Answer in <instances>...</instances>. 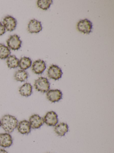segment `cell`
Wrapping results in <instances>:
<instances>
[{
  "label": "cell",
  "mask_w": 114,
  "mask_h": 153,
  "mask_svg": "<svg viewBox=\"0 0 114 153\" xmlns=\"http://www.w3.org/2000/svg\"><path fill=\"white\" fill-rule=\"evenodd\" d=\"M1 126L4 130L8 133H10L16 128L18 126V120L15 116L10 114H5L1 120Z\"/></svg>",
  "instance_id": "1"
},
{
  "label": "cell",
  "mask_w": 114,
  "mask_h": 153,
  "mask_svg": "<svg viewBox=\"0 0 114 153\" xmlns=\"http://www.w3.org/2000/svg\"><path fill=\"white\" fill-rule=\"evenodd\" d=\"M34 86L38 92L45 93L50 89V84L46 78L41 77L35 81Z\"/></svg>",
  "instance_id": "2"
},
{
  "label": "cell",
  "mask_w": 114,
  "mask_h": 153,
  "mask_svg": "<svg viewBox=\"0 0 114 153\" xmlns=\"http://www.w3.org/2000/svg\"><path fill=\"white\" fill-rule=\"evenodd\" d=\"M77 27L78 31L81 33L89 34L91 32L92 23L87 19L80 20L77 23Z\"/></svg>",
  "instance_id": "3"
},
{
  "label": "cell",
  "mask_w": 114,
  "mask_h": 153,
  "mask_svg": "<svg viewBox=\"0 0 114 153\" xmlns=\"http://www.w3.org/2000/svg\"><path fill=\"white\" fill-rule=\"evenodd\" d=\"M61 69L57 65H52L47 71V76L49 78L55 80H58L62 76Z\"/></svg>",
  "instance_id": "4"
},
{
  "label": "cell",
  "mask_w": 114,
  "mask_h": 153,
  "mask_svg": "<svg viewBox=\"0 0 114 153\" xmlns=\"http://www.w3.org/2000/svg\"><path fill=\"white\" fill-rule=\"evenodd\" d=\"M6 42L8 48L13 51L20 49L22 44V42L20 39L19 36L16 34L10 36Z\"/></svg>",
  "instance_id": "5"
},
{
  "label": "cell",
  "mask_w": 114,
  "mask_h": 153,
  "mask_svg": "<svg viewBox=\"0 0 114 153\" xmlns=\"http://www.w3.org/2000/svg\"><path fill=\"white\" fill-rule=\"evenodd\" d=\"M45 123L49 126L54 127L58 122V114L53 111L48 112L43 118Z\"/></svg>",
  "instance_id": "6"
},
{
  "label": "cell",
  "mask_w": 114,
  "mask_h": 153,
  "mask_svg": "<svg viewBox=\"0 0 114 153\" xmlns=\"http://www.w3.org/2000/svg\"><path fill=\"white\" fill-rule=\"evenodd\" d=\"M17 25V20L11 16H7L3 20V25L5 30L9 32H12L15 30Z\"/></svg>",
  "instance_id": "7"
},
{
  "label": "cell",
  "mask_w": 114,
  "mask_h": 153,
  "mask_svg": "<svg viewBox=\"0 0 114 153\" xmlns=\"http://www.w3.org/2000/svg\"><path fill=\"white\" fill-rule=\"evenodd\" d=\"M28 122L31 128L34 129L39 128L44 123L43 118L37 114H34L31 115L29 117Z\"/></svg>",
  "instance_id": "8"
},
{
  "label": "cell",
  "mask_w": 114,
  "mask_h": 153,
  "mask_svg": "<svg viewBox=\"0 0 114 153\" xmlns=\"http://www.w3.org/2000/svg\"><path fill=\"white\" fill-rule=\"evenodd\" d=\"M46 97L50 102L53 103L56 102L62 99V92L58 89L49 90L47 92Z\"/></svg>",
  "instance_id": "9"
},
{
  "label": "cell",
  "mask_w": 114,
  "mask_h": 153,
  "mask_svg": "<svg viewBox=\"0 0 114 153\" xmlns=\"http://www.w3.org/2000/svg\"><path fill=\"white\" fill-rule=\"evenodd\" d=\"M46 69L45 62L42 60L39 59L33 62L32 69L35 74L40 75L43 73Z\"/></svg>",
  "instance_id": "10"
},
{
  "label": "cell",
  "mask_w": 114,
  "mask_h": 153,
  "mask_svg": "<svg viewBox=\"0 0 114 153\" xmlns=\"http://www.w3.org/2000/svg\"><path fill=\"white\" fill-rule=\"evenodd\" d=\"M18 131L22 135H27L31 132V128L28 121L23 120L18 123Z\"/></svg>",
  "instance_id": "11"
},
{
  "label": "cell",
  "mask_w": 114,
  "mask_h": 153,
  "mask_svg": "<svg viewBox=\"0 0 114 153\" xmlns=\"http://www.w3.org/2000/svg\"><path fill=\"white\" fill-rule=\"evenodd\" d=\"M42 29L41 22L35 19L30 20L28 25V30L30 33H37L42 31Z\"/></svg>",
  "instance_id": "12"
},
{
  "label": "cell",
  "mask_w": 114,
  "mask_h": 153,
  "mask_svg": "<svg viewBox=\"0 0 114 153\" xmlns=\"http://www.w3.org/2000/svg\"><path fill=\"white\" fill-rule=\"evenodd\" d=\"M12 144V138L10 133H3L0 134V146L3 148H8Z\"/></svg>",
  "instance_id": "13"
},
{
  "label": "cell",
  "mask_w": 114,
  "mask_h": 153,
  "mask_svg": "<svg viewBox=\"0 0 114 153\" xmlns=\"http://www.w3.org/2000/svg\"><path fill=\"white\" fill-rule=\"evenodd\" d=\"M54 127V131L57 135L60 137H63L68 131V125L65 123H60Z\"/></svg>",
  "instance_id": "14"
},
{
  "label": "cell",
  "mask_w": 114,
  "mask_h": 153,
  "mask_svg": "<svg viewBox=\"0 0 114 153\" xmlns=\"http://www.w3.org/2000/svg\"><path fill=\"white\" fill-rule=\"evenodd\" d=\"M19 92L22 96L26 97L30 96L33 93L32 86L30 83H25L20 88Z\"/></svg>",
  "instance_id": "15"
},
{
  "label": "cell",
  "mask_w": 114,
  "mask_h": 153,
  "mask_svg": "<svg viewBox=\"0 0 114 153\" xmlns=\"http://www.w3.org/2000/svg\"><path fill=\"white\" fill-rule=\"evenodd\" d=\"M6 63L10 68H16L19 66V60L15 55H10L7 58Z\"/></svg>",
  "instance_id": "16"
},
{
  "label": "cell",
  "mask_w": 114,
  "mask_h": 153,
  "mask_svg": "<svg viewBox=\"0 0 114 153\" xmlns=\"http://www.w3.org/2000/svg\"><path fill=\"white\" fill-rule=\"evenodd\" d=\"M32 65V61L28 57H23L20 59L19 63L20 68L22 70H26L30 68Z\"/></svg>",
  "instance_id": "17"
},
{
  "label": "cell",
  "mask_w": 114,
  "mask_h": 153,
  "mask_svg": "<svg viewBox=\"0 0 114 153\" xmlns=\"http://www.w3.org/2000/svg\"><path fill=\"white\" fill-rule=\"evenodd\" d=\"M14 76L15 80L17 81L24 82L27 79L28 77V74L25 71L20 70L15 72Z\"/></svg>",
  "instance_id": "18"
},
{
  "label": "cell",
  "mask_w": 114,
  "mask_h": 153,
  "mask_svg": "<svg viewBox=\"0 0 114 153\" xmlns=\"http://www.w3.org/2000/svg\"><path fill=\"white\" fill-rule=\"evenodd\" d=\"M11 52L7 46L3 44H0V59H4L10 55Z\"/></svg>",
  "instance_id": "19"
},
{
  "label": "cell",
  "mask_w": 114,
  "mask_h": 153,
  "mask_svg": "<svg viewBox=\"0 0 114 153\" xmlns=\"http://www.w3.org/2000/svg\"><path fill=\"white\" fill-rule=\"evenodd\" d=\"M53 3L52 0H38L37 1V5L38 7L43 10H47L50 8V6Z\"/></svg>",
  "instance_id": "20"
},
{
  "label": "cell",
  "mask_w": 114,
  "mask_h": 153,
  "mask_svg": "<svg viewBox=\"0 0 114 153\" xmlns=\"http://www.w3.org/2000/svg\"><path fill=\"white\" fill-rule=\"evenodd\" d=\"M5 33V29L2 23L0 22V36L3 35Z\"/></svg>",
  "instance_id": "21"
},
{
  "label": "cell",
  "mask_w": 114,
  "mask_h": 153,
  "mask_svg": "<svg viewBox=\"0 0 114 153\" xmlns=\"http://www.w3.org/2000/svg\"><path fill=\"white\" fill-rule=\"evenodd\" d=\"M0 153H8L6 150L3 149H0Z\"/></svg>",
  "instance_id": "22"
},
{
  "label": "cell",
  "mask_w": 114,
  "mask_h": 153,
  "mask_svg": "<svg viewBox=\"0 0 114 153\" xmlns=\"http://www.w3.org/2000/svg\"><path fill=\"white\" fill-rule=\"evenodd\" d=\"M1 120H0V128H1Z\"/></svg>",
  "instance_id": "23"
}]
</instances>
